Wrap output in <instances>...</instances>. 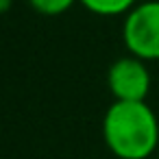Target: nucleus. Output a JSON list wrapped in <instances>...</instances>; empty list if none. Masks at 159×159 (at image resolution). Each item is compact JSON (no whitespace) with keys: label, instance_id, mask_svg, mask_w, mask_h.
Instances as JSON below:
<instances>
[{"label":"nucleus","instance_id":"obj_1","mask_svg":"<svg viewBox=\"0 0 159 159\" xmlns=\"http://www.w3.org/2000/svg\"><path fill=\"white\" fill-rule=\"evenodd\" d=\"M102 137L118 159H150L159 146V120L146 100H116L105 111Z\"/></svg>","mask_w":159,"mask_h":159},{"label":"nucleus","instance_id":"obj_2","mask_svg":"<svg viewBox=\"0 0 159 159\" xmlns=\"http://www.w3.org/2000/svg\"><path fill=\"white\" fill-rule=\"evenodd\" d=\"M122 42L129 55L142 61L159 59V0L137 2L124 16Z\"/></svg>","mask_w":159,"mask_h":159},{"label":"nucleus","instance_id":"obj_3","mask_svg":"<svg viewBox=\"0 0 159 159\" xmlns=\"http://www.w3.org/2000/svg\"><path fill=\"white\" fill-rule=\"evenodd\" d=\"M107 85L116 100H146L150 89V72L146 68V61L133 55L116 59L107 72Z\"/></svg>","mask_w":159,"mask_h":159},{"label":"nucleus","instance_id":"obj_4","mask_svg":"<svg viewBox=\"0 0 159 159\" xmlns=\"http://www.w3.org/2000/svg\"><path fill=\"white\" fill-rule=\"evenodd\" d=\"M79 2L96 16L111 18V16H122V13L126 16L137 5V0H79Z\"/></svg>","mask_w":159,"mask_h":159},{"label":"nucleus","instance_id":"obj_5","mask_svg":"<svg viewBox=\"0 0 159 159\" xmlns=\"http://www.w3.org/2000/svg\"><path fill=\"white\" fill-rule=\"evenodd\" d=\"M79 0H29V5L42 16H61Z\"/></svg>","mask_w":159,"mask_h":159},{"label":"nucleus","instance_id":"obj_6","mask_svg":"<svg viewBox=\"0 0 159 159\" xmlns=\"http://www.w3.org/2000/svg\"><path fill=\"white\" fill-rule=\"evenodd\" d=\"M9 9H11V0H0V11L7 13Z\"/></svg>","mask_w":159,"mask_h":159},{"label":"nucleus","instance_id":"obj_7","mask_svg":"<svg viewBox=\"0 0 159 159\" xmlns=\"http://www.w3.org/2000/svg\"><path fill=\"white\" fill-rule=\"evenodd\" d=\"M157 159H159V157H157Z\"/></svg>","mask_w":159,"mask_h":159}]
</instances>
